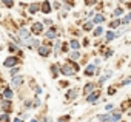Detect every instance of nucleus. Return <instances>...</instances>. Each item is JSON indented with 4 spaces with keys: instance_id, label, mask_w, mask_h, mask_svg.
<instances>
[{
    "instance_id": "f257e3e1",
    "label": "nucleus",
    "mask_w": 131,
    "mask_h": 122,
    "mask_svg": "<svg viewBox=\"0 0 131 122\" xmlns=\"http://www.w3.org/2000/svg\"><path fill=\"white\" fill-rule=\"evenodd\" d=\"M79 70H80L79 64L73 62V60H67L65 64L60 65V74H63V76H74Z\"/></svg>"
},
{
    "instance_id": "f03ea898",
    "label": "nucleus",
    "mask_w": 131,
    "mask_h": 122,
    "mask_svg": "<svg viewBox=\"0 0 131 122\" xmlns=\"http://www.w3.org/2000/svg\"><path fill=\"white\" fill-rule=\"evenodd\" d=\"M3 67L8 68V70H13V68L19 67V57H17V56H8V57L3 60Z\"/></svg>"
},
{
    "instance_id": "7ed1b4c3",
    "label": "nucleus",
    "mask_w": 131,
    "mask_h": 122,
    "mask_svg": "<svg viewBox=\"0 0 131 122\" xmlns=\"http://www.w3.org/2000/svg\"><path fill=\"white\" fill-rule=\"evenodd\" d=\"M17 36L25 42V40H29V39L32 37V33H31V29H28L26 26H20V28L17 29Z\"/></svg>"
},
{
    "instance_id": "20e7f679",
    "label": "nucleus",
    "mask_w": 131,
    "mask_h": 122,
    "mask_svg": "<svg viewBox=\"0 0 131 122\" xmlns=\"http://www.w3.org/2000/svg\"><path fill=\"white\" fill-rule=\"evenodd\" d=\"M31 33L34 36H40V34H45V25L42 22H34L31 25Z\"/></svg>"
},
{
    "instance_id": "39448f33",
    "label": "nucleus",
    "mask_w": 131,
    "mask_h": 122,
    "mask_svg": "<svg viewBox=\"0 0 131 122\" xmlns=\"http://www.w3.org/2000/svg\"><path fill=\"white\" fill-rule=\"evenodd\" d=\"M51 51H52V45H49V43H43V45L37 49V54H39L40 57H49Z\"/></svg>"
},
{
    "instance_id": "423d86ee",
    "label": "nucleus",
    "mask_w": 131,
    "mask_h": 122,
    "mask_svg": "<svg viewBox=\"0 0 131 122\" xmlns=\"http://www.w3.org/2000/svg\"><path fill=\"white\" fill-rule=\"evenodd\" d=\"M0 107H2V113H8V114L14 110L13 100H6V99H2V102H0Z\"/></svg>"
},
{
    "instance_id": "0eeeda50",
    "label": "nucleus",
    "mask_w": 131,
    "mask_h": 122,
    "mask_svg": "<svg viewBox=\"0 0 131 122\" xmlns=\"http://www.w3.org/2000/svg\"><path fill=\"white\" fill-rule=\"evenodd\" d=\"M97 65H94V64H88L86 67H85V70H83V74L86 76V77H91V76H96L97 74Z\"/></svg>"
},
{
    "instance_id": "6e6552de",
    "label": "nucleus",
    "mask_w": 131,
    "mask_h": 122,
    "mask_svg": "<svg viewBox=\"0 0 131 122\" xmlns=\"http://www.w3.org/2000/svg\"><path fill=\"white\" fill-rule=\"evenodd\" d=\"M49 42H52V40H57V37H59V33H57V29L52 26V28H48L46 31H45V34H43Z\"/></svg>"
},
{
    "instance_id": "1a4fd4ad",
    "label": "nucleus",
    "mask_w": 131,
    "mask_h": 122,
    "mask_svg": "<svg viewBox=\"0 0 131 122\" xmlns=\"http://www.w3.org/2000/svg\"><path fill=\"white\" fill-rule=\"evenodd\" d=\"M14 88L11 87H5L3 91H2V99H6V100H13L14 99Z\"/></svg>"
},
{
    "instance_id": "9d476101",
    "label": "nucleus",
    "mask_w": 131,
    "mask_h": 122,
    "mask_svg": "<svg viewBox=\"0 0 131 122\" xmlns=\"http://www.w3.org/2000/svg\"><path fill=\"white\" fill-rule=\"evenodd\" d=\"M23 82H25V77L19 74V76H16V77L11 79V88H20L23 85Z\"/></svg>"
},
{
    "instance_id": "9b49d317",
    "label": "nucleus",
    "mask_w": 131,
    "mask_h": 122,
    "mask_svg": "<svg viewBox=\"0 0 131 122\" xmlns=\"http://www.w3.org/2000/svg\"><path fill=\"white\" fill-rule=\"evenodd\" d=\"M96 87H97V84H94V82H88V84L83 87V94H85V97L90 96V94H93V93L96 91Z\"/></svg>"
},
{
    "instance_id": "f8f14e48",
    "label": "nucleus",
    "mask_w": 131,
    "mask_h": 122,
    "mask_svg": "<svg viewBox=\"0 0 131 122\" xmlns=\"http://www.w3.org/2000/svg\"><path fill=\"white\" fill-rule=\"evenodd\" d=\"M52 9H54V8H52V2H42L40 11H42L43 14H49Z\"/></svg>"
},
{
    "instance_id": "ddd939ff",
    "label": "nucleus",
    "mask_w": 131,
    "mask_h": 122,
    "mask_svg": "<svg viewBox=\"0 0 131 122\" xmlns=\"http://www.w3.org/2000/svg\"><path fill=\"white\" fill-rule=\"evenodd\" d=\"M106 20V17H105V14H102V13H97L96 16H94V19H93V22H94V25H97V26H102V23Z\"/></svg>"
},
{
    "instance_id": "4468645a",
    "label": "nucleus",
    "mask_w": 131,
    "mask_h": 122,
    "mask_svg": "<svg viewBox=\"0 0 131 122\" xmlns=\"http://www.w3.org/2000/svg\"><path fill=\"white\" fill-rule=\"evenodd\" d=\"M82 29H83V31H86V33H90V31H94V29H96V26H94V22H93V20H86V22L82 25Z\"/></svg>"
},
{
    "instance_id": "2eb2a0df",
    "label": "nucleus",
    "mask_w": 131,
    "mask_h": 122,
    "mask_svg": "<svg viewBox=\"0 0 131 122\" xmlns=\"http://www.w3.org/2000/svg\"><path fill=\"white\" fill-rule=\"evenodd\" d=\"M40 6H42V3H31V5L28 6V13L32 16V14H36V13L40 11Z\"/></svg>"
},
{
    "instance_id": "dca6fc26",
    "label": "nucleus",
    "mask_w": 131,
    "mask_h": 122,
    "mask_svg": "<svg viewBox=\"0 0 131 122\" xmlns=\"http://www.w3.org/2000/svg\"><path fill=\"white\" fill-rule=\"evenodd\" d=\"M114 39H117V31L110 29V31L105 33V40H106V42H113Z\"/></svg>"
},
{
    "instance_id": "f3484780",
    "label": "nucleus",
    "mask_w": 131,
    "mask_h": 122,
    "mask_svg": "<svg viewBox=\"0 0 131 122\" xmlns=\"http://www.w3.org/2000/svg\"><path fill=\"white\" fill-rule=\"evenodd\" d=\"M68 43H70L71 51H79V49H80V46H82V45H80V42H79L77 39H71Z\"/></svg>"
},
{
    "instance_id": "a211bd4d",
    "label": "nucleus",
    "mask_w": 131,
    "mask_h": 122,
    "mask_svg": "<svg viewBox=\"0 0 131 122\" xmlns=\"http://www.w3.org/2000/svg\"><path fill=\"white\" fill-rule=\"evenodd\" d=\"M62 46H63V43H60V40H56V42L52 43V49H54V56H56V57L60 54V51H62Z\"/></svg>"
},
{
    "instance_id": "6ab92c4d",
    "label": "nucleus",
    "mask_w": 131,
    "mask_h": 122,
    "mask_svg": "<svg viewBox=\"0 0 131 122\" xmlns=\"http://www.w3.org/2000/svg\"><path fill=\"white\" fill-rule=\"evenodd\" d=\"M8 49H9L11 56H16V53H20V46H19L17 43H14V42H11V43L8 45Z\"/></svg>"
},
{
    "instance_id": "aec40b11",
    "label": "nucleus",
    "mask_w": 131,
    "mask_h": 122,
    "mask_svg": "<svg viewBox=\"0 0 131 122\" xmlns=\"http://www.w3.org/2000/svg\"><path fill=\"white\" fill-rule=\"evenodd\" d=\"M99 94H100V93H97V91H94L93 94H90V96H86L85 99H86V102H88V104H96V102L99 100Z\"/></svg>"
},
{
    "instance_id": "412c9836",
    "label": "nucleus",
    "mask_w": 131,
    "mask_h": 122,
    "mask_svg": "<svg viewBox=\"0 0 131 122\" xmlns=\"http://www.w3.org/2000/svg\"><path fill=\"white\" fill-rule=\"evenodd\" d=\"M111 76H113V71H111V70H108L105 76H100V77H99V82H97V85H103V84H105V82H106V80L111 77Z\"/></svg>"
},
{
    "instance_id": "4be33fe9",
    "label": "nucleus",
    "mask_w": 131,
    "mask_h": 122,
    "mask_svg": "<svg viewBox=\"0 0 131 122\" xmlns=\"http://www.w3.org/2000/svg\"><path fill=\"white\" fill-rule=\"evenodd\" d=\"M49 70H51V76H52V77H57V76H59V73H60V65L52 64V65L49 67Z\"/></svg>"
},
{
    "instance_id": "5701e85b",
    "label": "nucleus",
    "mask_w": 131,
    "mask_h": 122,
    "mask_svg": "<svg viewBox=\"0 0 131 122\" xmlns=\"http://www.w3.org/2000/svg\"><path fill=\"white\" fill-rule=\"evenodd\" d=\"M77 97V90L76 88H70L68 91H67V100H73V99H76Z\"/></svg>"
},
{
    "instance_id": "b1692460",
    "label": "nucleus",
    "mask_w": 131,
    "mask_h": 122,
    "mask_svg": "<svg viewBox=\"0 0 131 122\" xmlns=\"http://www.w3.org/2000/svg\"><path fill=\"white\" fill-rule=\"evenodd\" d=\"M120 119H122V113L120 111H113L111 117H110V122H120Z\"/></svg>"
},
{
    "instance_id": "393cba45",
    "label": "nucleus",
    "mask_w": 131,
    "mask_h": 122,
    "mask_svg": "<svg viewBox=\"0 0 131 122\" xmlns=\"http://www.w3.org/2000/svg\"><path fill=\"white\" fill-rule=\"evenodd\" d=\"M120 25H122V19H114V20H111V22H110V29H113V31H114V29H117Z\"/></svg>"
},
{
    "instance_id": "a878e982",
    "label": "nucleus",
    "mask_w": 131,
    "mask_h": 122,
    "mask_svg": "<svg viewBox=\"0 0 131 122\" xmlns=\"http://www.w3.org/2000/svg\"><path fill=\"white\" fill-rule=\"evenodd\" d=\"M110 117H111V113H102V114H97V120H99V122H110Z\"/></svg>"
},
{
    "instance_id": "bb28decb",
    "label": "nucleus",
    "mask_w": 131,
    "mask_h": 122,
    "mask_svg": "<svg viewBox=\"0 0 131 122\" xmlns=\"http://www.w3.org/2000/svg\"><path fill=\"white\" fill-rule=\"evenodd\" d=\"M80 57H82L80 51H71V53H70V60H73V62H77V60H80Z\"/></svg>"
},
{
    "instance_id": "cd10ccee",
    "label": "nucleus",
    "mask_w": 131,
    "mask_h": 122,
    "mask_svg": "<svg viewBox=\"0 0 131 122\" xmlns=\"http://www.w3.org/2000/svg\"><path fill=\"white\" fill-rule=\"evenodd\" d=\"M34 108V100H31V99H26V100H23V110H32Z\"/></svg>"
},
{
    "instance_id": "c85d7f7f",
    "label": "nucleus",
    "mask_w": 131,
    "mask_h": 122,
    "mask_svg": "<svg viewBox=\"0 0 131 122\" xmlns=\"http://www.w3.org/2000/svg\"><path fill=\"white\" fill-rule=\"evenodd\" d=\"M73 6H76V3H74V2H62V8H63L65 11L73 9Z\"/></svg>"
},
{
    "instance_id": "c756f323",
    "label": "nucleus",
    "mask_w": 131,
    "mask_h": 122,
    "mask_svg": "<svg viewBox=\"0 0 131 122\" xmlns=\"http://www.w3.org/2000/svg\"><path fill=\"white\" fill-rule=\"evenodd\" d=\"M113 16L117 17V19H119V16H123V8H122V6L114 8V9H113Z\"/></svg>"
},
{
    "instance_id": "7c9ffc66",
    "label": "nucleus",
    "mask_w": 131,
    "mask_h": 122,
    "mask_svg": "<svg viewBox=\"0 0 131 122\" xmlns=\"http://www.w3.org/2000/svg\"><path fill=\"white\" fill-rule=\"evenodd\" d=\"M103 33H105V31H103V26H96V29L93 31V36H94V37H100Z\"/></svg>"
},
{
    "instance_id": "2f4dec72",
    "label": "nucleus",
    "mask_w": 131,
    "mask_h": 122,
    "mask_svg": "<svg viewBox=\"0 0 131 122\" xmlns=\"http://www.w3.org/2000/svg\"><path fill=\"white\" fill-rule=\"evenodd\" d=\"M42 23H43L45 26H48V28H52V26H54V22H52L51 19H48V17H45V19L42 20Z\"/></svg>"
},
{
    "instance_id": "473e14b6",
    "label": "nucleus",
    "mask_w": 131,
    "mask_h": 122,
    "mask_svg": "<svg viewBox=\"0 0 131 122\" xmlns=\"http://www.w3.org/2000/svg\"><path fill=\"white\" fill-rule=\"evenodd\" d=\"M20 67H16V68H13V70H9V74H11V77H16V76H19V73H20Z\"/></svg>"
},
{
    "instance_id": "72a5a7b5",
    "label": "nucleus",
    "mask_w": 131,
    "mask_h": 122,
    "mask_svg": "<svg viewBox=\"0 0 131 122\" xmlns=\"http://www.w3.org/2000/svg\"><path fill=\"white\" fill-rule=\"evenodd\" d=\"M102 56H103V59H110V57L113 56V49H111V48H106V49L103 51Z\"/></svg>"
},
{
    "instance_id": "f704fd0d",
    "label": "nucleus",
    "mask_w": 131,
    "mask_h": 122,
    "mask_svg": "<svg viewBox=\"0 0 131 122\" xmlns=\"http://www.w3.org/2000/svg\"><path fill=\"white\" fill-rule=\"evenodd\" d=\"M131 22V13L129 14H126V16H123L122 17V25H128Z\"/></svg>"
},
{
    "instance_id": "c9c22d12",
    "label": "nucleus",
    "mask_w": 131,
    "mask_h": 122,
    "mask_svg": "<svg viewBox=\"0 0 131 122\" xmlns=\"http://www.w3.org/2000/svg\"><path fill=\"white\" fill-rule=\"evenodd\" d=\"M2 5H3V6H6V8H13L16 3H14V2H11V0H2Z\"/></svg>"
},
{
    "instance_id": "e433bc0d",
    "label": "nucleus",
    "mask_w": 131,
    "mask_h": 122,
    "mask_svg": "<svg viewBox=\"0 0 131 122\" xmlns=\"http://www.w3.org/2000/svg\"><path fill=\"white\" fill-rule=\"evenodd\" d=\"M70 119H71V116H70V114H65V116L59 117V119H57V122H70Z\"/></svg>"
},
{
    "instance_id": "4c0bfd02",
    "label": "nucleus",
    "mask_w": 131,
    "mask_h": 122,
    "mask_svg": "<svg viewBox=\"0 0 131 122\" xmlns=\"http://www.w3.org/2000/svg\"><path fill=\"white\" fill-rule=\"evenodd\" d=\"M131 84V77H126V79H123L120 84H119V87H126V85H129Z\"/></svg>"
},
{
    "instance_id": "58836bf2",
    "label": "nucleus",
    "mask_w": 131,
    "mask_h": 122,
    "mask_svg": "<svg viewBox=\"0 0 131 122\" xmlns=\"http://www.w3.org/2000/svg\"><path fill=\"white\" fill-rule=\"evenodd\" d=\"M0 119H2V122H9V114L8 113H2L0 114Z\"/></svg>"
},
{
    "instance_id": "ea45409f",
    "label": "nucleus",
    "mask_w": 131,
    "mask_h": 122,
    "mask_svg": "<svg viewBox=\"0 0 131 122\" xmlns=\"http://www.w3.org/2000/svg\"><path fill=\"white\" fill-rule=\"evenodd\" d=\"M34 93H36V97H39V96H40V94L43 93L42 87H39V85H37V87H34Z\"/></svg>"
},
{
    "instance_id": "a19ab883",
    "label": "nucleus",
    "mask_w": 131,
    "mask_h": 122,
    "mask_svg": "<svg viewBox=\"0 0 131 122\" xmlns=\"http://www.w3.org/2000/svg\"><path fill=\"white\" fill-rule=\"evenodd\" d=\"M103 108H105V111H106V113H110V111L113 113V111H114V105H113V104H106Z\"/></svg>"
},
{
    "instance_id": "79ce46f5",
    "label": "nucleus",
    "mask_w": 131,
    "mask_h": 122,
    "mask_svg": "<svg viewBox=\"0 0 131 122\" xmlns=\"http://www.w3.org/2000/svg\"><path fill=\"white\" fill-rule=\"evenodd\" d=\"M116 91H117V87H110V88H108V94H110V96H114Z\"/></svg>"
},
{
    "instance_id": "37998d69",
    "label": "nucleus",
    "mask_w": 131,
    "mask_h": 122,
    "mask_svg": "<svg viewBox=\"0 0 131 122\" xmlns=\"http://www.w3.org/2000/svg\"><path fill=\"white\" fill-rule=\"evenodd\" d=\"M40 107H42V100L39 97H36L34 99V108H40Z\"/></svg>"
},
{
    "instance_id": "c03bdc74",
    "label": "nucleus",
    "mask_w": 131,
    "mask_h": 122,
    "mask_svg": "<svg viewBox=\"0 0 131 122\" xmlns=\"http://www.w3.org/2000/svg\"><path fill=\"white\" fill-rule=\"evenodd\" d=\"M39 119H40V122H52V120H51V117H48L46 114H43V116H40Z\"/></svg>"
},
{
    "instance_id": "a18cd8bd",
    "label": "nucleus",
    "mask_w": 131,
    "mask_h": 122,
    "mask_svg": "<svg viewBox=\"0 0 131 122\" xmlns=\"http://www.w3.org/2000/svg\"><path fill=\"white\" fill-rule=\"evenodd\" d=\"M59 6H62V2H52V8L54 9H60Z\"/></svg>"
},
{
    "instance_id": "49530a36",
    "label": "nucleus",
    "mask_w": 131,
    "mask_h": 122,
    "mask_svg": "<svg viewBox=\"0 0 131 122\" xmlns=\"http://www.w3.org/2000/svg\"><path fill=\"white\" fill-rule=\"evenodd\" d=\"M125 31H126V28H120V29L117 31V37H120L122 34H125Z\"/></svg>"
},
{
    "instance_id": "de8ad7c7",
    "label": "nucleus",
    "mask_w": 131,
    "mask_h": 122,
    "mask_svg": "<svg viewBox=\"0 0 131 122\" xmlns=\"http://www.w3.org/2000/svg\"><path fill=\"white\" fill-rule=\"evenodd\" d=\"M97 5V2H85V6H94Z\"/></svg>"
},
{
    "instance_id": "09e8293b",
    "label": "nucleus",
    "mask_w": 131,
    "mask_h": 122,
    "mask_svg": "<svg viewBox=\"0 0 131 122\" xmlns=\"http://www.w3.org/2000/svg\"><path fill=\"white\" fill-rule=\"evenodd\" d=\"M82 46H85V48H86V46H90V40H88V39H85V40H83V43H82Z\"/></svg>"
},
{
    "instance_id": "8fccbe9b",
    "label": "nucleus",
    "mask_w": 131,
    "mask_h": 122,
    "mask_svg": "<svg viewBox=\"0 0 131 122\" xmlns=\"http://www.w3.org/2000/svg\"><path fill=\"white\" fill-rule=\"evenodd\" d=\"M13 122H25V120H23L22 117H14V119H13Z\"/></svg>"
},
{
    "instance_id": "3c124183",
    "label": "nucleus",
    "mask_w": 131,
    "mask_h": 122,
    "mask_svg": "<svg viewBox=\"0 0 131 122\" xmlns=\"http://www.w3.org/2000/svg\"><path fill=\"white\" fill-rule=\"evenodd\" d=\"M29 122H40V119H39V117H31Z\"/></svg>"
},
{
    "instance_id": "603ef678",
    "label": "nucleus",
    "mask_w": 131,
    "mask_h": 122,
    "mask_svg": "<svg viewBox=\"0 0 131 122\" xmlns=\"http://www.w3.org/2000/svg\"><path fill=\"white\" fill-rule=\"evenodd\" d=\"M60 85H62V87H68V80H62Z\"/></svg>"
},
{
    "instance_id": "864d4df0",
    "label": "nucleus",
    "mask_w": 131,
    "mask_h": 122,
    "mask_svg": "<svg viewBox=\"0 0 131 122\" xmlns=\"http://www.w3.org/2000/svg\"><path fill=\"white\" fill-rule=\"evenodd\" d=\"M28 116H29V113H23V114H22V116H20V117H22V119H23V120H25V117H28Z\"/></svg>"
},
{
    "instance_id": "5fc2aeb1",
    "label": "nucleus",
    "mask_w": 131,
    "mask_h": 122,
    "mask_svg": "<svg viewBox=\"0 0 131 122\" xmlns=\"http://www.w3.org/2000/svg\"><path fill=\"white\" fill-rule=\"evenodd\" d=\"M86 122H91V119H88V120H86Z\"/></svg>"
},
{
    "instance_id": "6e6d98bb",
    "label": "nucleus",
    "mask_w": 131,
    "mask_h": 122,
    "mask_svg": "<svg viewBox=\"0 0 131 122\" xmlns=\"http://www.w3.org/2000/svg\"><path fill=\"white\" fill-rule=\"evenodd\" d=\"M129 113H131V108H129Z\"/></svg>"
}]
</instances>
